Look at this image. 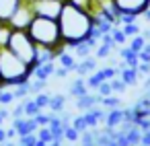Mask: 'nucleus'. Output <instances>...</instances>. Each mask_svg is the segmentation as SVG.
<instances>
[{
  "mask_svg": "<svg viewBox=\"0 0 150 146\" xmlns=\"http://www.w3.org/2000/svg\"><path fill=\"white\" fill-rule=\"evenodd\" d=\"M58 23H60V33H62V39H64L66 47H72L80 41H86L93 35V29H95V17L88 11L68 2V0L62 6Z\"/></svg>",
  "mask_w": 150,
  "mask_h": 146,
  "instance_id": "nucleus-1",
  "label": "nucleus"
},
{
  "mask_svg": "<svg viewBox=\"0 0 150 146\" xmlns=\"http://www.w3.org/2000/svg\"><path fill=\"white\" fill-rule=\"evenodd\" d=\"M29 35L33 37V41L37 43V47L43 50H54L60 52L64 50V39L60 33V23L58 19H50V17H33L31 25L27 27Z\"/></svg>",
  "mask_w": 150,
  "mask_h": 146,
  "instance_id": "nucleus-2",
  "label": "nucleus"
},
{
  "mask_svg": "<svg viewBox=\"0 0 150 146\" xmlns=\"http://www.w3.org/2000/svg\"><path fill=\"white\" fill-rule=\"evenodd\" d=\"M0 78L2 86H17L33 78V68L8 47H0Z\"/></svg>",
  "mask_w": 150,
  "mask_h": 146,
  "instance_id": "nucleus-3",
  "label": "nucleus"
},
{
  "mask_svg": "<svg viewBox=\"0 0 150 146\" xmlns=\"http://www.w3.org/2000/svg\"><path fill=\"white\" fill-rule=\"evenodd\" d=\"M13 54H17L23 62H27L31 68L37 66V56H39V47L33 41V37L29 35L27 29H13L8 45H6Z\"/></svg>",
  "mask_w": 150,
  "mask_h": 146,
  "instance_id": "nucleus-4",
  "label": "nucleus"
},
{
  "mask_svg": "<svg viewBox=\"0 0 150 146\" xmlns=\"http://www.w3.org/2000/svg\"><path fill=\"white\" fill-rule=\"evenodd\" d=\"M35 17H50L58 19L66 0H27Z\"/></svg>",
  "mask_w": 150,
  "mask_h": 146,
  "instance_id": "nucleus-5",
  "label": "nucleus"
},
{
  "mask_svg": "<svg viewBox=\"0 0 150 146\" xmlns=\"http://www.w3.org/2000/svg\"><path fill=\"white\" fill-rule=\"evenodd\" d=\"M111 2L115 4V9H117L121 15L129 13V15L142 17V13H144L146 9H150V0H111Z\"/></svg>",
  "mask_w": 150,
  "mask_h": 146,
  "instance_id": "nucleus-6",
  "label": "nucleus"
},
{
  "mask_svg": "<svg viewBox=\"0 0 150 146\" xmlns=\"http://www.w3.org/2000/svg\"><path fill=\"white\" fill-rule=\"evenodd\" d=\"M33 11H31V6H29V2L25 0V2L21 4V9L13 15V19L8 21L11 23V27L13 29H27L29 25H31V21H33Z\"/></svg>",
  "mask_w": 150,
  "mask_h": 146,
  "instance_id": "nucleus-7",
  "label": "nucleus"
},
{
  "mask_svg": "<svg viewBox=\"0 0 150 146\" xmlns=\"http://www.w3.org/2000/svg\"><path fill=\"white\" fill-rule=\"evenodd\" d=\"M13 125L19 132V138L25 136V134H37V130H39V123H37L35 117H15Z\"/></svg>",
  "mask_w": 150,
  "mask_h": 146,
  "instance_id": "nucleus-8",
  "label": "nucleus"
},
{
  "mask_svg": "<svg viewBox=\"0 0 150 146\" xmlns=\"http://www.w3.org/2000/svg\"><path fill=\"white\" fill-rule=\"evenodd\" d=\"M25 0H0V23H8Z\"/></svg>",
  "mask_w": 150,
  "mask_h": 146,
  "instance_id": "nucleus-9",
  "label": "nucleus"
},
{
  "mask_svg": "<svg viewBox=\"0 0 150 146\" xmlns=\"http://www.w3.org/2000/svg\"><path fill=\"white\" fill-rule=\"evenodd\" d=\"M74 105H76V109L80 111V113H84V111H88V109H93V107H97V105H101V97L97 95V93H86V95H82V97H78V99H74Z\"/></svg>",
  "mask_w": 150,
  "mask_h": 146,
  "instance_id": "nucleus-10",
  "label": "nucleus"
},
{
  "mask_svg": "<svg viewBox=\"0 0 150 146\" xmlns=\"http://www.w3.org/2000/svg\"><path fill=\"white\" fill-rule=\"evenodd\" d=\"M95 70H97V58H95V56H88V58L78 60L72 72H76L78 76H84V78H86V76H88V74H93Z\"/></svg>",
  "mask_w": 150,
  "mask_h": 146,
  "instance_id": "nucleus-11",
  "label": "nucleus"
},
{
  "mask_svg": "<svg viewBox=\"0 0 150 146\" xmlns=\"http://www.w3.org/2000/svg\"><path fill=\"white\" fill-rule=\"evenodd\" d=\"M86 93H91V89H88V84H86V78H84V76H76V78L72 80L70 89H68V95L74 97V99H78V97H82V95H86Z\"/></svg>",
  "mask_w": 150,
  "mask_h": 146,
  "instance_id": "nucleus-12",
  "label": "nucleus"
},
{
  "mask_svg": "<svg viewBox=\"0 0 150 146\" xmlns=\"http://www.w3.org/2000/svg\"><path fill=\"white\" fill-rule=\"evenodd\" d=\"M123 109L117 107V109H107V117H105V128H111V130H117L121 123H123Z\"/></svg>",
  "mask_w": 150,
  "mask_h": 146,
  "instance_id": "nucleus-13",
  "label": "nucleus"
},
{
  "mask_svg": "<svg viewBox=\"0 0 150 146\" xmlns=\"http://www.w3.org/2000/svg\"><path fill=\"white\" fill-rule=\"evenodd\" d=\"M56 66H58L56 62H45V64H37V66H33V78L47 80L50 76H54Z\"/></svg>",
  "mask_w": 150,
  "mask_h": 146,
  "instance_id": "nucleus-14",
  "label": "nucleus"
},
{
  "mask_svg": "<svg viewBox=\"0 0 150 146\" xmlns=\"http://www.w3.org/2000/svg\"><path fill=\"white\" fill-rule=\"evenodd\" d=\"M56 62H58V66H64V68H68V70H74V66H76V56L68 50V47H64V50H60L58 52V58H56Z\"/></svg>",
  "mask_w": 150,
  "mask_h": 146,
  "instance_id": "nucleus-15",
  "label": "nucleus"
},
{
  "mask_svg": "<svg viewBox=\"0 0 150 146\" xmlns=\"http://www.w3.org/2000/svg\"><path fill=\"white\" fill-rule=\"evenodd\" d=\"M119 58L125 62V66H129V68H138V64H140V58H138V52H134L129 45H123L121 50H119Z\"/></svg>",
  "mask_w": 150,
  "mask_h": 146,
  "instance_id": "nucleus-16",
  "label": "nucleus"
},
{
  "mask_svg": "<svg viewBox=\"0 0 150 146\" xmlns=\"http://www.w3.org/2000/svg\"><path fill=\"white\" fill-rule=\"evenodd\" d=\"M119 78L127 84V86H134V84H138V80H140V74H138V68H129V66H123L121 68V72H119Z\"/></svg>",
  "mask_w": 150,
  "mask_h": 146,
  "instance_id": "nucleus-17",
  "label": "nucleus"
},
{
  "mask_svg": "<svg viewBox=\"0 0 150 146\" xmlns=\"http://www.w3.org/2000/svg\"><path fill=\"white\" fill-rule=\"evenodd\" d=\"M74 56H76V60H82V58H88L95 50H93V45L88 43V41H80V43H76V45H72V47H68Z\"/></svg>",
  "mask_w": 150,
  "mask_h": 146,
  "instance_id": "nucleus-18",
  "label": "nucleus"
},
{
  "mask_svg": "<svg viewBox=\"0 0 150 146\" xmlns=\"http://www.w3.org/2000/svg\"><path fill=\"white\" fill-rule=\"evenodd\" d=\"M64 109H66V95H62V93L52 95V101H50L47 111H52V113H62Z\"/></svg>",
  "mask_w": 150,
  "mask_h": 146,
  "instance_id": "nucleus-19",
  "label": "nucleus"
},
{
  "mask_svg": "<svg viewBox=\"0 0 150 146\" xmlns=\"http://www.w3.org/2000/svg\"><path fill=\"white\" fill-rule=\"evenodd\" d=\"M21 101H23V105H25V115H27V117H35V115L41 113V107L37 105L35 97H25V99H21Z\"/></svg>",
  "mask_w": 150,
  "mask_h": 146,
  "instance_id": "nucleus-20",
  "label": "nucleus"
},
{
  "mask_svg": "<svg viewBox=\"0 0 150 146\" xmlns=\"http://www.w3.org/2000/svg\"><path fill=\"white\" fill-rule=\"evenodd\" d=\"M101 82H105L103 70H95L93 74H88V76H86V84H88V89H91V91H97Z\"/></svg>",
  "mask_w": 150,
  "mask_h": 146,
  "instance_id": "nucleus-21",
  "label": "nucleus"
},
{
  "mask_svg": "<svg viewBox=\"0 0 150 146\" xmlns=\"http://www.w3.org/2000/svg\"><path fill=\"white\" fill-rule=\"evenodd\" d=\"M125 138H127V144L129 146H140V140H142V130L138 125H132L127 132H125Z\"/></svg>",
  "mask_w": 150,
  "mask_h": 146,
  "instance_id": "nucleus-22",
  "label": "nucleus"
},
{
  "mask_svg": "<svg viewBox=\"0 0 150 146\" xmlns=\"http://www.w3.org/2000/svg\"><path fill=\"white\" fill-rule=\"evenodd\" d=\"M113 45H107V43H99L97 45V50H95V58L97 60H109L111 58V54H113Z\"/></svg>",
  "mask_w": 150,
  "mask_h": 146,
  "instance_id": "nucleus-23",
  "label": "nucleus"
},
{
  "mask_svg": "<svg viewBox=\"0 0 150 146\" xmlns=\"http://www.w3.org/2000/svg\"><path fill=\"white\" fill-rule=\"evenodd\" d=\"M80 146H97V130H86L80 134Z\"/></svg>",
  "mask_w": 150,
  "mask_h": 146,
  "instance_id": "nucleus-24",
  "label": "nucleus"
},
{
  "mask_svg": "<svg viewBox=\"0 0 150 146\" xmlns=\"http://www.w3.org/2000/svg\"><path fill=\"white\" fill-rule=\"evenodd\" d=\"M15 99V93H13V86H0V105H11Z\"/></svg>",
  "mask_w": 150,
  "mask_h": 146,
  "instance_id": "nucleus-25",
  "label": "nucleus"
},
{
  "mask_svg": "<svg viewBox=\"0 0 150 146\" xmlns=\"http://www.w3.org/2000/svg\"><path fill=\"white\" fill-rule=\"evenodd\" d=\"M11 33H13L11 23H0V47H6V45H8Z\"/></svg>",
  "mask_w": 150,
  "mask_h": 146,
  "instance_id": "nucleus-26",
  "label": "nucleus"
},
{
  "mask_svg": "<svg viewBox=\"0 0 150 146\" xmlns=\"http://www.w3.org/2000/svg\"><path fill=\"white\" fill-rule=\"evenodd\" d=\"M111 35H113V41L117 43V45H125L127 41H129V37L123 33V29H121V25H115L113 29H111Z\"/></svg>",
  "mask_w": 150,
  "mask_h": 146,
  "instance_id": "nucleus-27",
  "label": "nucleus"
},
{
  "mask_svg": "<svg viewBox=\"0 0 150 146\" xmlns=\"http://www.w3.org/2000/svg\"><path fill=\"white\" fill-rule=\"evenodd\" d=\"M13 93H15V99H25L31 95V86H29V80L27 82H21L17 86H13Z\"/></svg>",
  "mask_w": 150,
  "mask_h": 146,
  "instance_id": "nucleus-28",
  "label": "nucleus"
},
{
  "mask_svg": "<svg viewBox=\"0 0 150 146\" xmlns=\"http://www.w3.org/2000/svg\"><path fill=\"white\" fill-rule=\"evenodd\" d=\"M78 140H80V132H78L74 125H66V128H64V142L74 144V142H78Z\"/></svg>",
  "mask_w": 150,
  "mask_h": 146,
  "instance_id": "nucleus-29",
  "label": "nucleus"
},
{
  "mask_svg": "<svg viewBox=\"0 0 150 146\" xmlns=\"http://www.w3.org/2000/svg\"><path fill=\"white\" fill-rule=\"evenodd\" d=\"M146 37L140 33V35H134V37H129V47L134 50V52H142L144 47H146Z\"/></svg>",
  "mask_w": 150,
  "mask_h": 146,
  "instance_id": "nucleus-30",
  "label": "nucleus"
},
{
  "mask_svg": "<svg viewBox=\"0 0 150 146\" xmlns=\"http://www.w3.org/2000/svg\"><path fill=\"white\" fill-rule=\"evenodd\" d=\"M101 105L105 109H117V107H121V99L117 95H109V97H103L101 99Z\"/></svg>",
  "mask_w": 150,
  "mask_h": 146,
  "instance_id": "nucleus-31",
  "label": "nucleus"
},
{
  "mask_svg": "<svg viewBox=\"0 0 150 146\" xmlns=\"http://www.w3.org/2000/svg\"><path fill=\"white\" fill-rule=\"evenodd\" d=\"M68 2H72V4H76V6H80V9H84V11H88L91 15H95L97 0H68Z\"/></svg>",
  "mask_w": 150,
  "mask_h": 146,
  "instance_id": "nucleus-32",
  "label": "nucleus"
},
{
  "mask_svg": "<svg viewBox=\"0 0 150 146\" xmlns=\"http://www.w3.org/2000/svg\"><path fill=\"white\" fill-rule=\"evenodd\" d=\"M29 86H31V95L35 97L37 93H43L45 86H47V80H39V78H31L29 80Z\"/></svg>",
  "mask_w": 150,
  "mask_h": 146,
  "instance_id": "nucleus-33",
  "label": "nucleus"
},
{
  "mask_svg": "<svg viewBox=\"0 0 150 146\" xmlns=\"http://www.w3.org/2000/svg\"><path fill=\"white\" fill-rule=\"evenodd\" d=\"M35 101H37V105L41 107V111H47V107H50V101H52V95L50 93H37L35 95Z\"/></svg>",
  "mask_w": 150,
  "mask_h": 146,
  "instance_id": "nucleus-34",
  "label": "nucleus"
},
{
  "mask_svg": "<svg viewBox=\"0 0 150 146\" xmlns=\"http://www.w3.org/2000/svg\"><path fill=\"white\" fill-rule=\"evenodd\" d=\"M72 125L82 134V132H86V130H91L88 128V123H86V119H84V113H80V115H74L72 117Z\"/></svg>",
  "mask_w": 150,
  "mask_h": 146,
  "instance_id": "nucleus-35",
  "label": "nucleus"
},
{
  "mask_svg": "<svg viewBox=\"0 0 150 146\" xmlns=\"http://www.w3.org/2000/svg\"><path fill=\"white\" fill-rule=\"evenodd\" d=\"M37 138L39 140H43V142H54L56 138H54V134H52V130H50V125H41L39 130H37Z\"/></svg>",
  "mask_w": 150,
  "mask_h": 146,
  "instance_id": "nucleus-36",
  "label": "nucleus"
},
{
  "mask_svg": "<svg viewBox=\"0 0 150 146\" xmlns=\"http://www.w3.org/2000/svg\"><path fill=\"white\" fill-rule=\"evenodd\" d=\"M121 29H123V33H125L127 37H134V35H140V33H142V27H140L138 23H129V25H121Z\"/></svg>",
  "mask_w": 150,
  "mask_h": 146,
  "instance_id": "nucleus-37",
  "label": "nucleus"
},
{
  "mask_svg": "<svg viewBox=\"0 0 150 146\" xmlns=\"http://www.w3.org/2000/svg\"><path fill=\"white\" fill-rule=\"evenodd\" d=\"M95 93H97V95H99L101 99H103V97H109V95H113V89H111V80H105V82H101V84H99V89H97Z\"/></svg>",
  "mask_w": 150,
  "mask_h": 146,
  "instance_id": "nucleus-38",
  "label": "nucleus"
},
{
  "mask_svg": "<svg viewBox=\"0 0 150 146\" xmlns=\"http://www.w3.org/2000/svg\"><path fill=\"white\" fill-rule=\"evenodd\" d=\"M111 89H113V95H121V93H125L127 84L117 76V78H113V80H111Z\"/></svg>",
  "mask_w": 150,
  "mask_h": 146,
  "instance_id": "nucleus-39",
  "label": "nucleus"
},
{
  "mask_svg": "<svg viewBox=\"0 0 150 146\" xmlns=\"http://www.w3.org/2000/svg\"><path fill=\"white\" fill-rule=\"evenodd\" d=\"M37 140H39V138H37V134H25V136H21V138H19V142H21V144H25V146H35V144H37Z\"/></svg>",
  "mask_w": 150,
  "mask_h": 146,
  "instance_id": "nucleus-40",
  "label": "nucleus"
},
{
  "mask_svg": "<svg viewBox=\"0 0 150 146\" xmlns=\"http://www.w3.org/2000/svg\"><path fill=\"white\" fill-rule=\"evenodd\" d=\"M129 23H138V15H119V25H129Z\"/></svg>",
  "mask_w": 150,
  "mask_h": 146,
  "instance_id": "nucleus-41",
  "label": "nucleus"
},
{
  "mask_svg": "<svg viewBox=\"0 0 150 146\" xmlns=\"http://www.w3.org/2000/svg\"><path fill=\"white\" fill-rule=\"evenodd\" d=\"M138 74H140V78L150 76V64H148V62H140V64H138Z\"/></svg>",
  "mask_w": 150,
  "mask_h": 146,
  "instance_id": "nucleus-42",
  "label": "nucleus"
},
{
  "mask_svg": "<svg viewBox=\"0 0 150 146\" xmlns=\"http://www.w3.org/2000/svg\"><path fill=\"white\" fill-rule=\"evenodd\" d=\"M11 117H13V119H15V117H27V115H25V105H23V101L11 111Z\"/></svg>",
  "mask_w": 150,
  "mask_h": 146,
  "instance_id": "nucleus-43",
  "label": "nucleus"
},
{
  "mask_svg": "<svg viewBox=\"0 0 150 146\" xmlns=\"http://www.w3.org/2000/svg\"><path fill=\"white\" fill-rule=\"evenodd\" d=\"M70 72H72V70H68V68H64V66H56V72H54V76H56V78H66Z\"/></svg>",
  "mask_w": 150,
  "mask_h": 146,
  "instance_id": "nucleus-44",
  "label": "nucleus"
},
{
  "mask_svg": "<svg viewBox=\"0 0 150 146\" xmlns=\"http://www.w3.org/2000/svg\"><path fill=\"white\" fill-rule=\"evenodd\" d=\"M140 146H150V130L142 132V140H140Z\"/></svg>",
  "mask_w": 150,
  "mask_h": 146,
  "instance_id": "nucleus-45",
  "label": "nucleus"
},
{
  "mask_svg": "<svg viewBox=\"0 0 150 146\" xmlns=\"http://www.w3.org/2000/svg\"><path fill=\"white\" fill-rule=\"evenodd\" d=\"M138 58H140V62H148V64H150V52H148V50L138 52Z\"/></svg>",
  "mask_w": 150,
  "mask_h": 146,
  "instance_id": "nucleus-46",
  "label": "nucleus"
},
{
  "mask_svg": "<svg viewBox=\"0 0 150 146\" xmlns=\"http://www.w3.org/2000/svg\"><path fill=\"white\" fill-rule=\"evenodd\" d=\"M6 138H8V140H15V138H19V132L15 130V125H11V128L6 130Z\"/></svg>",
  "mask_w": 150,
  "mask_h": 146,
  "instance_id": "nucleus-47",
  "label": "nucleus"
},
{
  "mask_svg": "<svg viewBox=\"0 0 150 146\" xmlns=\"http://www.w3.org/2000/svg\"><path fill=\"white\" fill-rule=\"evenodd\" d=\"M4 142H8V138H6V130L0 125V146H4Z\"/></svg>",
  "mask_w": 150,
  "mask_h": 146,
  "instance_id": "nucleus-48",
  "label": "nucleus"
},
{
  "mask_svg": "<svg viewBox=\"0 0 150 146\" xmlns=\"http://www.w3.org/2000/svg\"><path fill=\"white\" fill-rule=\"evenodd\" d=\"M142 17H144V19H146V21H148V23H150V9H146V11H144V13H142Z\"/></svg>",
  "mask_w": 150,
  "mask_h": 146,
  "instance_id": "nucleus-49",
  "label": "nucleus"
},
{
  "mask_svg": "<svg viewBox=\"0 0 150 146\" xmlns=\"http://www.w3.org/2000/svg\"><path fill=\"white\" fill-rule=\"evenodd\" d=\"M142 35L146 37V41H150V29H144V31H142Z\"/></svg>",
  "mask_w": 150,
  "mask_h": 146,
  "instance_id": "nucleus-50",
  "label": "nucleus"
},
{
  "mask_svg": "<svg viewBox=\"0 0 150 146\" xmlns=\"http://www.w3.org/2000/svg\"><path fill=\"white\" fill-rule=\"evenodd\" d=\"M144 89H150V76L144 78Z\"/></svg>",
  "mask_w": 150,
  "mask_h": 146,
  "instance_id": "nucleus-51",
  "label": "nucleus"
},
{
  "mask_svg": "<svg viewBox=\"0 0 150 146\" xmlns=\"http://www.w3.org/2000/svg\"><path fill=\"white\" fill-rule=\"evenodd\" d=\"M35 146H50V144H47V142H43V140H37V144H35Z\"/></svg>",
  "mask_w": 150,
  "mask_h": 146,
  "instance_id": "nucleus-52",
  "label": "nucleus"
},
{
  "mask_svg": "<svg viewBox=\"0 0 150 146\" xmlns=\"http://www.w3.org/2000/svg\"><path fill=\"white\" fill-rule=\"evenodd\" d=\"M19 142H13V140H8V142H4V146H17Z\"/></svg>",
  "mask_w": 150,
  "mask_h": 146,
  "instance_id": "nucleus-53",
  "label": "nucleus"
},
{
  "mask_svg": "<svg viewBox=\"0 0 150 146\" xmlns=\"http://www.w3.org/2000/svg\"><path fill=\"white\" fill-rule=\"evenodd\" d=\"M2 123H4V117H2V115H0V125H2Z\"/></svg>",
  "mask_w": 150,
  "mask_h": 146,
  "instance_id": "nucleus-54",
  "label": "nucleus"
},
{
  "mask_svg": "<svg viewBox=\"0 0 150 146\" xmlns=\"http://www.w3.org/2000/svg\"><path fill=\"white\" fill-rule=\"evenodd\" d=\"M17 146H25V144H21V142H19V144H17Z\"/></svg>",
  "mask_w": 150,
  "mask_h": 146,
  "instance_id": "nucleus-55",
  "label": "nucleus"
},
{
  "mask_svg": "<svg viewBox=\"0 0 150 146\" xmlns=\"http://www.w3.org/2000/svg\"><path fill=\"white\" fill-rule=\"evenodd\" d=\"M0 86H2V78H0Z\"/></svg>",
  "mask_w": 150,
  "mask_h": 146,
  "instance_id": "nucleus-56",
  "label": "nucleus"
}]
</instances>
